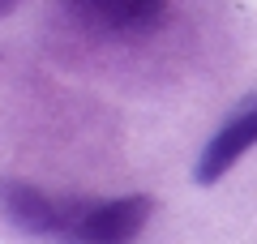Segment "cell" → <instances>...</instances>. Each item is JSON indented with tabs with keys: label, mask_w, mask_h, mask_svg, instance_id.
Listing matches in <instances>:
<instances>
[{
	"label": "cell",
	"mask_w": 257,
	"mask_h": 244,
	"mask_svg": "<svg viewBox=\"0 0 257 244\" xmlns=\"http://www.w3.org/2000/svg\"><path fill=\"white\" fill-rule=\"evenodd\" d=\"M18 5H22V0H0V18H5V13H13Z\"/></svg>",
	"instance_id": "cell-5"
},
{
	"label": "cell",
	"mask_w": 257,
	"mask_h": 244,
	"mask_svg": "<svg viewBox=\"0 0 257 244\" xmlns=\"http://www.w3.org/2000/svg\"><path fill=\"white\" fill-rule=\"evenodd\" d=\"M64 9L103 35L142 39V35H155L167 22L172 0H64Z\"/></svg>",
	"instance_id": "cell-3"
},
{
	"label": "cell",
	"mask_w": 257,
	"mask_h": 244,
	"mask_svg": "<svg viewBox=\"0 0 257 244\" xmlns=\"http://www.w3.org/2000/svg\"><path fill=\"white\" fill-rule=\"evenodd\" d=\"M90 197H64V193H47L30 180H5L0 184V206L9 214L13 227L30 235H43V240H60L69 235V227L77 223V214L86 210Z\"/></svg>",
	"instance_id": "cell-1"
},
{
	"label": "cell",
	"mask_w": 257,
	"mask_h": 244,
	"mask_svg": "<svg viewBox=\"0 0 257 244\" xmlns=\"http://www.w3.org/2000/svg\"><path fill=\"white\" fill-rule=\"evenodd\" d=\"M253 146H257V94L240 103V107L219 125V133L206 142L193 180H197V184H219L223 176H227L231 167H236V163L253 150Z\"/></svg>",
	"instance_id": "cell-4"
},
{
	"label": "cell",
	"mask_w": 257,
	"mask_h": 244,
	"mask_svg": "<svg viewBox=\"0 0 257 244\" xmlns=\"http://www.w3.org/2000/svg\"><path fill=\"white\" fill-rule=\"evenodd\" d=\"M155 214V201L146 193H128V197H107V201H86L77 223L69 227L64 244H128L138 240L142 227Z\"/></svg>",
	"instance_id": "cell-2"
}]
</instances>
